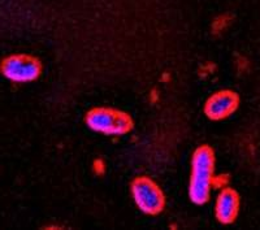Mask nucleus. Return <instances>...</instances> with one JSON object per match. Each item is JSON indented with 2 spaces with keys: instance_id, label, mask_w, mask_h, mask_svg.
I'll use <instances>...</instances> for the list:
<instances>
[{
  "instance_id": "1",
  "label": "nucleus",
  "mask_w": 260,
  "mask_h": 230,
  "mask_svg": "<svg viewBox=\"0 0 260 230\" xmlns=\"http://www.w3.org/2000/svg\"><path fill=\"white\" fill-rule=\"evenodd\" d=\"M216 156L211 146L201 145L195 148L190 162L187 195L192 204L204 206L211 198L215 180Z\"/></svg>"
},
{
  "instance_id": "2",
  "label": "nucleus",
  "mask_w": 260,
  "mask_h": 230,
  "mask_svg": "<svg viewBox=\"0 0 260 230\" xmlns=\"http://www.w3.org/2000/svg\"><path fill=\"white\" fill-rule=\"evenodd\" d=\"M85 124L98 134L121 137L134 127L133 117L125 111L112 107H94L85 115Z\"/></svg>"
},
{
  "instance_id": "3",
  "label": "nucleus",
  "mask_w": 260,
  "mask_h": 230,
  "mask_svg": "<svg viewBox=\"0 0 260 230\" xmlns=\"http://www.w3.org/2000/svg\"><path fill=\"white\" fill-rule=\"evenodd\" d=\"M130 195L137 208L145 215L156 216L166 208V194L159 183L148 176H138L132 181Z\"/></svg>"
},
{
  "instance_id": "4",
  "label": "nucleus",
  "mask_w": 260,
  "mask_h": 230,
  "mask_svg": "<svg viewBox=\"0 0 260 230\" xmlns=\"http://www.w3.org/2000/svg\"><path fill=\"white\" fill-rule=\"evenodd\" d=\"M43 65L29 53H12L0 62V73L13 83H30L41 77Z\"/></svg>"
},
{
  "instance_id": "5",
  "label": "nucleus",
  "mask_w": 260,
  "mask_h": 230,
  "mask_svg": "<svg viewBox=\"0 0 260 230\" xmlns=\"http://www.w3.org/2000/svg\"><path fill=\"white\" fill-rule=\"evenodd\" d=\"M240 106V96L229 89L217 90L207 97L203 112L211 121H221L233 115Z\"/></svg>"
},
{
  "instance_id": "6",
  "label": "nucleus",
  "mask_w": 260,
  "mask_h": 230,
  "mask_svg": "<svg viewBox=\"0 0 260 230\" xmlns=\"http://www.w3.org/2000/svg\"><path fill=\"white\" fill-rule=\"evenodd\" d=\"M240 194L233 187H224L215 201V217L222 225L233 224L240 213Z\"/></svg>"
}]
</instances>
